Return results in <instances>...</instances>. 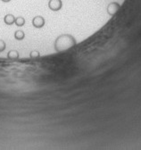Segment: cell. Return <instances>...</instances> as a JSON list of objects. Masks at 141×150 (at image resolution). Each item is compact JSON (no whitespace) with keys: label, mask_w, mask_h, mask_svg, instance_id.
Segmentation results:
<instances>
[{"label":"cell","mask_w":141,"mask_h":150,"mask_svg":"<svg viewBox=\"0 0 141 150\" xmlns=\"http://www.w3.org/2000/svg\"><path fill=\"white\" fill-rule=\"evenodd\" d=\"M76 45H77V41L73 35L65 33V34H61L56 38L55 40L54 47L57 53H61L74 47Z\"/></svg>","instance_id":"cell-1"},{"label":"cell","mask_w":141,"mask_h":150,"mask_svg":"<svg viewBox=\"0 0 141 150\" xmlns=\"http://www.w3.org/2000/svg\"><path fill=\"white\" fill-rule=\"evenodd\" d=\"M120 8H121V5L118 2H111L110 4H108L106 7V11L110 16H114L118 13Z\"/></svg>","instance_id":"cell-2"},{"label":"cell","mask_w":141,"mask_h":150,"mask_svg":"<svg viewBox=\"0 0 141 150\" xmlns=\"http://www.w3.org/2000/svg\"><path fill=\"white\" fill-rule=\"evenodd\" d=\"M63 7L62 0H49L48 1V8L53 12L60 11Z\"/></svg>","instance_id":"cell-3"},{"label":"cell","mask_w":141,"mask_h":150,"mask_svg":"<svg viewBox=\"0 0 141 150\" xmlns=\"http://www.w3.org/2000/svg\"><path fill=\"white\" fill-rule=\"evenodd\" d=\"M46 23V21H45V18L40 16V15H38V16H35L33 19H32V25L34 28L36 29H41L44 27Z\"/></svg>","instance_id":"cell-4"},{"label":"cell","mask_w":141,"mask_h":150,"mask_svg":"<svg viewBox=\"0 0 141 150\" xmlns=\"http://www.w3.org/2000/svg\"><path fill=\"white\" fill-rule=\"evenodd\" d=\"M19 57H20V54H19V52L17 51L16 49H12V50H10L7 53V58L9 60L14 61V60L19 59Z\"/></svg>","instance_id":"cell-5"},{"label":"cell","mask_w":141,"mask_h":150,"mask_svg":"<svg viewBox=\"0 0 141 150\" xmlns=\"http://www.w3.org/2000/svg\"><path fill=\"white\" fill-rule=\"evenodd\" d=\"M15 22V17L12 13H7L4 17V23L6 25H13Z\"/></svg>","instance_id":"cell-6"},{"label":"cell","mask_w":141,"mask_h":150,"mask_svg":"<svg viewBox=\"0 0 141 150\" xmlns=\"http://www.w3.org/2000/svg\"><path fill=\"white\" fill-rule=\"evenodd\" d=\"M24 38H25V33L23 30H16L14 32V39L15 40H24Z\"/></svg>","instance_id":"cell-7"},{"label":"cell","mask_w":141,"mask_h":150,"mask_svg":"<svg viewBox=\"0 0 141 150\" xmlns=\"http://www.w3.org/2000/svg\"><path fill=\"white\" fill-rule=\"evenodd\" d=\"M14 24L18 27H23L24 24H25V19L22 16H19L15 18V22H14Z\"/></svg>","instance_id":"cell-8"},{"label":"cell","mask_w":141,"mask_h":150,"mask_svg":"<svg viewBox=\"0 0 141 150\" xmlns=\"http://www.w3.org/2000/svg\"><path fill=\"white\" fill-rule=\"evenodd\" d=\"M30 57L31 59H38L40 57V53L39 50H32L30 53Z\"/></svg>","instance_id":"cell-9"},{"label":"cell","mask_w":141,"mask_h":150,"mask_svg":"<svg viewBox=\"0 0 141 150\" xmlns=\"http://www.w3.org/2000/svg\"><path fill=\"white\" fill-rule=\"evenodd\" d=\"M6 48V44L3 40H0V53L5 51V49Z\"/></svg>","instance_id":"cell-10"},{"label":"cell","mask_w":141,"mask_h":150,"mask_svg":"<svg viewBox=\"0 0 141 150\" xmlns=\"http://www.w3.org/2000/svg\"><path fill=\"white\" fill-rule=\"evenodd\" d=\"M2 2H4V3H9L11 0H1Z\"/></svg>","instance_id":"cell-11"}]
</instances>
